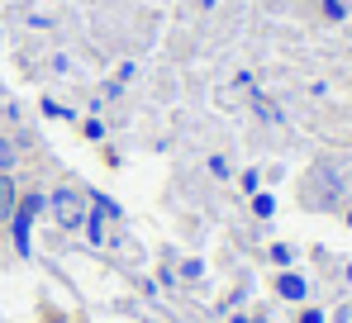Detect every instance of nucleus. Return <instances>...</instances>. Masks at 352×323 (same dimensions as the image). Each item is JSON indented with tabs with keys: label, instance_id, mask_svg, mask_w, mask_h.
Wrapping results in <instances>:
<instances>
[{
	"label": "nucleus",
	"instance_id": "obj_6",
	"mask_svg": "<svg viewBox=\"0 0 352 323\" xmlns=\"http://www.w3.org/2000/svg\"><path fill=\"white\" fill-rule=\"evenodd\" d=\"M43 323H76V319H72V314H62V309H48V314H43Z\"/></svg>",
	"mask_w": 352,
	"mask_h": 323
},
{
	"label": "nucleus",
	"instance_id": "obj_1",
	"mask_svg": "<svg viewBox=\"0 0 352 323\" xmlns=\"http://www.w3.org/2000/svg\"><path fill=\"white\" fill-rule=\"evenodd\" d=\"M48 214H53L58 228L76 233V228L91 219V200H86L81 186H58V190H48Z\"/></svg>",
	"mask_w": 352,
	"mask_h": 323
},
{
	"label": "nucleus",
	"instance_id": "obj_4",
	"mask_svg": "<svg viewBox=\"0 0 352 323\" xmlns=\"http://www.w3.org/2000/svg\"><path fill=\"white\" fill-rule=\"evenodd\" d=\"M276 295H281V300H305V295H309V285H305V276L281 271V276H276Z\"/></svg>",
	"mask_w": 352,
	"mask_h": 323
},
{
	"label": "nucleus",
	"instance_id": "obj_7",
	"mask_svg": "<svg viewBox=\"0 0 352 323\" xmlns=\"http://www.w3.org/2000/svg\"><path fill=\"white\" fill-rule=\"evenodd\" d=\"M300 323H324V314L319 309H300Z\"/></svg>",
	"mask_w": 352,
	"mask_h": 323
},
{
	"label": "nucleus",
	"instance_id": "obj_5",
	"mask_svg": "<svg viewBox=\"0 0 352 323\" xmlns=\"http://www.w3.org/2000/svg\"><path fill=\"white\" fill-rule=\"evenodd\" d=\"M14 166H19V143L0 133V171H14Z\"/></svg>",
	"mask_w": 352,
	"mask_h": 323
},
{
	"label": "nucleus",
	"instance_id": "obj_3",
	"mask_svg": "<svg viewBox=\"0 0 352 323\" xmlns=\"http://www.w3.org/2000/svg\"><path fill=\"white\" fill-rule=\"evenodd\" d=\"M14 205H19V186H14L10 171H0V219H5V223L14 219Z\"/></svg>",
	"mask_w": 352,
	"mask_h": 323
},
{
	"label": "nucleus",
	"instance_id": "obj_2",
	"mask_svg": "<svg viewBox=\"0 0 352 323\" xmlns=\"http://www.w3.org/2000/svg\"><path fill=\"white\" fill-rule=\"evenodd\" d=\"M43 210H48V195H43V190L19 195L14 219H10V223H14V247H19V257H29V247H34V243H29V233H34V219L43 214Z\"/></svg>",
	"mask_w": 352,
	"mask_h": 323
}]
</instances>
